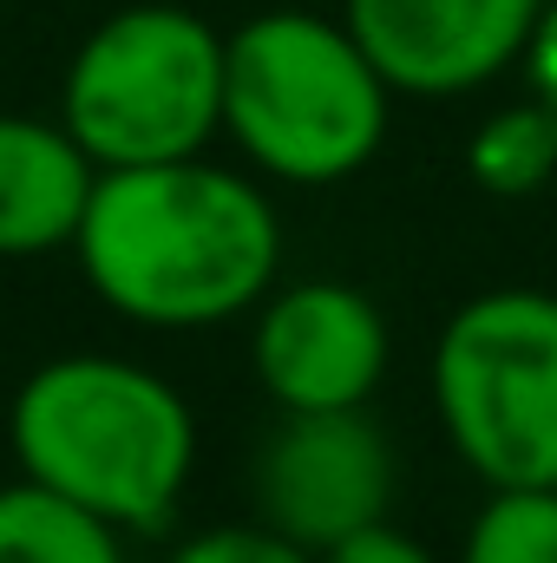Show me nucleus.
<instances>
[{
  "mask_svg": "<svg viewBox=\"0 0 557 563\" xmlns=\"http://www.w3.org/2000/svg\"><path fill=\"white\" fill-rule=\"evenodd\" d=\"M73 256L92 295L139 328H217L270 295L282 217L256 177L210 157L99 170Z\"/></svg>",
  "mask_w": 557,
  "mask_h": 563,
  "instance_id": "1",
  "label": "nucleus"
},
{
  "mask_svg": "<svg viewBox=\"0 0 557 563\" xmlns=\"http://www.w3.org/2000/svg\"><path fill=\"white\" fill-rule=\"evenodd\" d=\"M20 478L99 511L119 531H164L197 472L184 394L119 354H59L33 367L7 407Z\"/></svg>",
  "mask_w": 557,
  "mask_h": 563,
  "instance_id": "2",
  "label": "nucleus"
},
{
  "mask_svg": "<svg viewBox=\"0 0 557 563\" xmlns=\"http://www.w3.org/2000/svg\"><path fill=\"white\" fill-rule=\"evenodd\" d=\"M394 86L348 20L276 7L223 40V132L282 184L321 190L354 177L387 139Z\"/></svg>",
  "mask_w": 557,
  "mask_h": 563,
  "instance_id": "3",
  "label": "nucleus"
},
{
  "mask_svg": "<svg viewBox=\"0 0 557 563\" xmlns=\"http://www.w3.org/2000/svg\"><path fill=\"white\" fill-rule=\"evenodd\" d=\"M59 125L99 170L204 157L223 132V33L177 0L106 13L66 66Z\"/></svg>",
  "mask_w": 557,
  "mask_h": 563,
  "instance_id": "4",
  "label": "nucleus"
},
{
  "mask_svg": "<svg viewBox=\"0 0 557 563\" xmlns=\"http://www.w3.org/2000/svg\"><path fill=\"white\" fill-rule=\"evenodd\" d=\"M426 387L472 478L557 485V295L485 288L452 308Z\"/></svg>",
  "mask_w": 557,
  "mask_h": 563,
  "instance_id": "5",
  "label": "nucleus"
},
{
  "mask_svg": "<svg viewBox=\"0 0 557 563\" xmlns=\"http://www.w3.org/2000/svg\"><path fill=\"white\" fill-rule=\"evenodd\" d=\"M401 465L368 407L282 413L256 452V518L302 551H328L394 505Z\"/></svg>",
  "mask_w": 557,
  "mask_h": 563,
  "instance_id": "6",
  "label": "nucleus"
},
{
  "mask_svg": "<svg viewBox=\"0 0 557 563\" xmlns=\"http://www.w3.org/2000/svg\"><path fill=\"white\" fill-rule=\"evenodd\" d=\"M250 361L276 413L368 407L387 374V314L335 276L288 282L263 295Z\"/></svg>",
  "mask_w": 557,
  "mask_h": 563,
  "instance_id": "7",
  "label": "nucleus"
},
{
  "mask_svg": "<svg viewBox=\"0 0 557 563\" xmlns=\"http://www.w3.org/2000/svg\"><path fill=\"white\" fill-rule=\"evenodd\" d=\"M545 0H348L341 20L407 99H459L525 59Z\"/></svg>",
  "mask_w": 557,
  "mask_h": 563,
  "instance_id": "8",
  "label": "nucleus"
},
{
  "mask_svg": "<svg viewBox=\"0 0 557 563\" xmlns=\"http://www.w3.org/2000/svg\"><path fill=\"white\" fill-rule=\"evenodd\" d=\"M99 164L59 119L0 112V263L73 250Z\"/></svg>",
  "mask_w": 557,
  "mask_h": 563,
  "instance_id": "9",
  "label": "nucleus"
},
{
  "mask_svg": "<svg viewBox=\"0 0 557 563\" xmlns=\"http://www.w3.org/2000/svg\"><path fill=\"white\" fill-rule=\"evenodd\" d=\"M0 563H125V531L33 478H13L0 485Z\"/></svg>",
  "mask_w": 557,
  "mask_h": 563,
  "instance_id": "10",
  "label": "nucleus"
},
{
  "mask_svg": "<svg viewBox=\"0 0 557 563\" xmlns=\"http://www.w3.org/2000/svg\"><path fill=\"white\" fill-rule=\"evenodd\" d=\"M466 170L492 197H532V190H545V177L557 170V106L525 99V106L492 112L472 132V144H466Z\"/></svg>",
  "mask_w": 557,
  "mask_h": 563,
  "instance_id": "11",
  "label": "nucleus"
},
{
  "mask_svg": "<svg viewBox=\"0 0 557 563\" xmlns=\"http://www.w3.org/2000/svg\"><path fill=\"white\" fill-rule=\"evenodd\" d=\"M459 563H557V485H499L479 505Z\"/></svg>",
  "mask_w": 557,
  "mask_h": 563,
  "instance_id": "12",
  "label": "nucleus"
},
{
  "mask_svg": "<svg viewBox=\"0 0 557 563\" xmlns=\"http://www.w3.org/2000/svg\"><path fill=\"white\" fill-rule=\"evenodd\" d=\"M164 563H315V551L288 544L270 525H217V531H197L190 544H177Z\"/></svg>",
  "mask_w": 557,
  "mask_h": 563,
  "instance_id": "13",
  "label": "nucleus"
},
{
  "mask_svg": "<svg viewBox=\"0 0 557 563\" xmlns=\"http://www.w3.org/2000/svg\"><path fill=\"white\" fill-rule=\"evenodd\" d=\"M315 563H439L426 544H419L414 531H401V525H361V531H348L341 544H328Z\"/></svg>",
  "mask_w": 557,
  "mask_h": 563,
  "instance_id": "14",
  "label": "nucleus"
},
{
  "mask_svg": "<svg viewBox=\"0 0 557 563\" xmlns=\"http://www.w3.org/2000/svg\"><path fill=\"white\" fill-rule=\"evenodd\" d=\"M525 79H532V99H545L557 106V0L538 7V20H532V40H525Z\"/></svg>",
  "mask_w": 557,
  "mask_h": 563,
  "instance_id": "15",
  "label": "nucleus"
}]
</instances>
